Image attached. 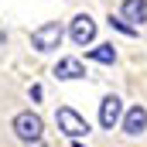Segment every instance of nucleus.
<instances>
[{
    "instance_id": "obj_8",
    "label": "nucleus",
    "mask_w": 147,
    "mask_h": 147,
    "mask_svg": "<svg viewBox=\"0 0 147 147\" xmlns=\"http://www.w3.org/2000/svg\"><path fill=\"white\" fill-rule=\"evenodd\" d=\"M55 75H58V79H82L86 69H82L79 58H62V62L55 65Z\"/></svg>"
},
{
    "instance_id": "obj_12",
    "label": "nucleus",
    "mask_w": 147,
    "mask_h": 147,
    "mask_svg": "<svg viewBox=\"0 0 147 147\" xmlns=\"http://www.w3.org/2000/svg\"><path fill=\"white\" fill-rule=\"evenodd\" d=\"M72 147H86V144H82V140H72Z\"/></svg>"
},
{
    "instance_id": "obj_2",
    "label": "nucleus",
    "mask_w": 147,
    "mask_h": 147,
    "mask_svg": "<svg viewBox=\"0 0 147 147\" xmlns=\"http://www.w3.org/2000/svg\"><path fill=\"white\" fill-rule=\"evenodd\" d=\"M14 134L24 140V144H34V140H41V134H45V120L38 116V113L24 110L14 116Z\"/></svg>"
},
{
    "instance_id": "obj_7",
    "label": "nucleus",
    "mask_w": 147,
    "mask_h": 147,
    "mask_svg": "<svg viewBox=\"0 0 147 147\" xmlns=\"http://www.w3.org/2000/svg\"><path fill=\"white\" fill-rule=\"evenodd\" d=\"M120 17H123L130 28H140V24L147 21V0H123Z\"/></svg>"
},
{
    "instance_id": "obj_4",
    "label": "nucleus",
    "mask_w": 147,
    "mask_h": 147,
    "mask_svg": "<svg viewBox=\"0 0 147 147\" xmlns=\"http://www.w3.org/2000/svg\"><path fill=\"white\" fill-rule=\"evenodd\" d=\"M69 34L79 48H86V45H92V38H96V21L89 17V14H79L72 21V28H69Z\"/></svg>"
},
{
    "instance_id": "obj_11",
    "label": "nucleus",
    "mask_w": 147,
    "mask_h": 147,
    "mask_svg": "<svg viewBox=\"0 0 147 147\" xmlns=\"http://www.w3.org/2000/svg\"><path fill=\"white\" fill-rule=\"evenodd\" d=\"M24 147H45V140H34V144H24Z\"/></svg>"
},
{
    "instance_id": "obj_10",
    "label": "nucleus",
    "mask_w": 147,
    "mask_h": 147,
    "mask_svg": "<svg viewBox=\"0 0 147 147\" xmlns=\"http://www.w3.org/2000/svg\"><path fill=\"white\" fill-rule=\"evenodd\" d=\"M110 28H116V31H123V34H130V38L137 34V28H130V24L120 17V14H110Z\"/></svg>"
},
{
    "instance_id": "obj_9",
    "label": "nucleus",
    "mask_w": 147,
    "mask_h": 147,
    "mask_svg": "<svg viewBox=\"0 0 147 147\" xmlns=\"http://www.w3.org/2000/svg\"><path fill=\"white\" fill-rule=\"evenodd\" d=\"M86 58H92V62H99V65H113V62H116V48H113V45H96V48L86 51Z\"/></svg>"
},
{
    "instance_id": "obj_5",
    "label": "nucleus",
    "mask_w": 147,
    "mask_h": 147,
    "mask_svg": "<svg viewBox=\"0 0 147 147\" xmlns=\"http://www.w3.org/2000/svg\"><path fill=\"white\" fill-rule=\"evenodd\" d=\"M120 120H123V99H120V96H106V99L99 103V123H103L106 130H113Z\"/></svg>"
},
{
    "instance_id": "obj_3",
    "label": "nucleus",
    "mask_w": 147,
    "mask_h": 147,
    "mask_svg": "<svg viewBox=\"0 0 147 147\" xmlns=\"http://www.w3.org/2000/svg\"><path fill=\"white\" fill-rule=\"evenodd\" d=\"M62 38H65L62 24H58V21H48V24H41V28L31 31V48H34V51H51V48L62 45Z\"/></svg>"
},
{
    "instance_id": "obj_1",
    "label": "nucleus",
    "mask_w": 147,
    "mask_h": 147,
    "mask_svg": "<svg viewBox=\"0 0 147 147\" xmlns=\"http://www.w3.org/2000/svg\"><path fill=\"white\" fill-rule=\"evenodd\" d=\"M55 123H58V130H62L69 140H79V137H86V134H89L86 116H79L72 106H58V113H55Z\"/></svg>"
},
{
    "instance_id": "obj_6",
    "label": "nucleus",
    "mask_w": 147,
    "mask_h": 147,
    "mask_svg": "<svg viewBox=\"0 0 147 147\" xmlns=\"http://www.w3.org/2000/svg\"><path fill=\"white\" fill-rule=\"evenodd\" d=\"M144 130H147V110L144 106H130V110L123 113V134L140 137Z\"/></svg>"
}]
</instances>
